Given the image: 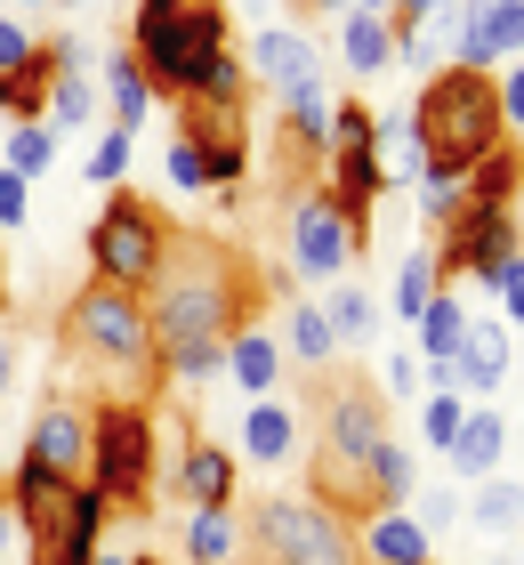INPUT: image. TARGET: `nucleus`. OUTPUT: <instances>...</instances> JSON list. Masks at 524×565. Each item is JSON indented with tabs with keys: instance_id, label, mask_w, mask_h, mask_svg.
<instances>
[{
	"instance_id": "e433bc0d",
	"label": "nucleus",
	"mask_w": 524,
	"mask_h": 565,
	"mask_svg": "<svg viewBox=\"0 0 524 565\" xmlns=\"http://www.w3.org/2000/svg\"><path fill=\"white\" fill-rule=\"evenodd\" d=\"M82 178H89V186H105V194L129 186V130H114V121H105L97 146H89V162H82Z\"/></svg>"
},
{
	"instance_id": "2eb2a0df",
	"label": "nucleus",
	"mask_w": 524,
	"mask_h": 565,
	"mask_svg": "<svg viewBox=\"0 0 524 565\" xmlns=\"http://www.w3.org/2000/svg\"><path fill=\"white\" fill-rule=\"evenodd\" d=\"M243 73H250V89H291L307 82V73H323V49H314L307 24H258L250 49H243Z\"/></svg>"
},
{
	"instance_id": "2f4dec72",
	"label": "nucleus",
	"mask_w": 524,
	"mask_h": 565,
	"mask_svg": "<svg viewBox=\"0 0 524 565\" xmlns=\"http://www.w3.org/2000/svg\"><path fill=\"white\" fill-rule=\"evenodd\" d=\"M460 518H477L484 533H516L524 525V477H477V493L460 501Z\"/></svg>"
},
{
	"instance_id": "1a4fd4ad",
	"label": "nucleus",
	"mask_w": 524,
	"mask_h": 565,
	"mask_svg": "<svg viewBox=\"0 0 524 565\" xmlns=\"http://www.w3.org/2000/svg\"><path fill=\"white\" fill-rule=\"evenodd\" d=\"M323 162H331V202H339L347 218H363V211L387 194V170H379V114L363 106V97H339V106H331ZM363 226H372V218H363Z\"/></svg>"
},
{
	"instance_id": "cd10ccee",
	"label": "nucleus",
	"mask_w": 524,
	"mask_h": 565,
	"mask_svg": "<svg viewBox=\"0 0 524 565\" xmlns=\"http://www.w3.org/2000/svg\"><path fill=\"white\" fill-rule=\"evenodd\" d=\"M57 146H65V130H49V121H17L9 146H0V170H17L24 186H41V178L57 170Z\"/></svg>"
},
{
	"instance_id": "0eeeda50",
	"label": "nucleus",
	"mask_w": 524,
	"mask_h": 565,
	"mask_svg": "<svg viewBox=\"0 0 524 565\" xmlns=\"http://www.w3.org/2000/svg\"><path fill=\"white\" fill-rule=\"evenodd\" d=\"M250 518V557L258 565H363L355 557V525L323 509L314 493H267Z\"/></svg>"
},
{
	"instance_id": "9d476101",
	"label": "nucleus",
	"mask_w": 524,
	"mask_h": 565,
	"mask_svg": "<svg viewBox=\"0 0 524 565\" xmlns=\"http://www.w3.org/2000/svg\"><path fill=\"white\" fill-rule=\"evenodd\" d=\"M314 413H323L314 460H331V469H363V452L387 436V396L363 372H323L314 380Z\"/></svg>"
},
{
	"instance_id": "7c9ffc66",
	"label": "nucleus",
	"mask_w": 524,
	"mask_h": 565,
	"mask_svg": "<svg viewBox=\"0 0 524 565\" xmlns=\"http://www.w3.org/2000/svg\"><path fill=\"white\" fill-rule=\"evenodd\" d=\"M323 316H331V340L339 348H372L379 340V299L363 291V282H339V291L323 299Z\"/></svg>"
},
{
	"instance_id": "473e14b6",
	"label": "nucleus",
	"mask_w": 524,
	"mask_h": 565,
	"mask_svg": "<svg viewBox=\"0 0 524 565\" xmlns=\"http://www.w3.org/2000/svg\"><path fill=\"white\" fill-rule=\"evenodd\" d=\"M282 121H291V138H307V153H323V130H331V82L323 73L282 89Z\"/></svg>"
},
{
	"instance_id": "79ce46f5",
	"label": "nucleus",
	"mask_w": 524,
	"mask_h": 565,
	"mask_svg": "<svg viewBox=\"0 0 524 565\" xmlns=\"http://www.w3.org/2000/svg\"><path fill=\"white\" fill-rule=\"evenodd\" d=\"M41 57V33L24 17H0V73H17V65H33Z\"/></svg>"
},
{
	"instance_id": "6ab92c4d",
	"label": "nucleus",
	"mask_w": 524,
	"mask_h": 565,
	"mask_svg": "<svg viewBox=\"0 0 524 565\" xmlns=\"http://www.w3.org/2000/svg\"><path fill=\"white\" fill-rule=\"evenodd\" d=\"M243 460H258V469H291L299 460V413L282 396H250L243 404Z\"/></svg>"
},
{
	"instance_id": "dca6fc26",
	"label": "nucleus",
	"mask_w": 524,
	"mask_h": 565,
	"mask_svg": "<svg viewBox=\"0 0 524 565\" xmlns=\"http://www.w3.org/2000/svg\"><path fill=\"white\" fill-rule=\"evenodd\" d=\"M355 557L363 565H436V542L419 533L411 509H372V518H355Z\"/></svg>"
},
{
	"instance_id": "20e7f679",
	"label": "nucleus",
	"mask_w": 524,
	"mask_h": 565,
	"mask_svg": "<svg viewBox=\"0 0 524 565\" xmlns=\"http://www.w3.org/2000/svg\"><path fill=\"white\" fill-rule=\"evenodd\" d=\"M65 348L82 355V364H97L105 380H121V396H153V323H146V299L121 291V282H82V291L65 299Z\"/></svg>"
},
{
	"instance_id": "de8ad7c7",
	"label": "nucleus",
	"mask_w": 524,
	"mask_h": 565,
	"mask_svg": "<svg viewBox=\"0 0 524 565\" xmlns=\"http://www.w3.org/2000/svg\"><path fill=\"white\" fill-rule=\"evenodd\" d=\"M17 557H24V518L0 501V565H17Z\"/></svg>"
},
{
	"instance_id": "052dcab7",
	"label": "nucleus",
	"mask_w": 524,
	"mask_h": 565,
	"mask_svg": "<svg viewBox=\"0 0 524 565\" xmlns=\"http://www.w3.org/2000/svg\"><path fill=\"white\" fill-rule=\"evenodd\" d=\"M291 9H323V0H291Z\"/></svg>"
},
{
	"instance_id": "7ed1b4c3",
	"label": "nucleus",
	"mask_w": 524,
	"mask_h": 565,
	"mask_svg": "<svg viewBox=\"0 0 524 565\" xmlns=\"http://www.w3.org/2000/svg\"><path fill=\"white\" fill-rule=\"evenodd\" d=\"M0 501L24 518V557L33 565H89L105 550V518H114V509H105L82 477H49L17 452V469L0 477Z\"/></svg>"
},
{
	"instance_id": "4c0bfd02",
	"label": "nucleus",
	"mask_w": 524,
	"mask_h": 565,
	"mask_svg": "<svg viewBox=\"0 0 524 565\" xmlns=\"http://www.w3.org/2000/svg\"><path fill=\"white\" fill-rule=\"evenodd\" d=\"M436 291H443L436 250H411V259H404V275H396V299H387V307H396V316H419V307H428Z\"/></svg>"
},
{
	"instance_id": "a211bd4d",
	"label": "nucleus",
	"mask_w": 524,
	"mask_h": 565,
	"mask_svg": "<svg viewBox=\"0 0 524 565\" xmlns=\"http://www.w3.org/2000/svg\"><path fill=\"white\" fill-rule=\"evenodd\" d=\"M509 364H516L509 323H468V340H460V355H452V388H460V396H501Z\"/></svg>"
},
{
	"instance_id": "58836bf2",
	"label": "nucleus",
	"mask_w": 524,
	"mask_h": 565,
	"mask_svg": "<svg viewBox=\"0 0 524 565\" xmlns=\"http://www.w3.org/2000/svg\"><path fill=\"white\" fill-rule=\"evenodd\" d=\"M460 420H468V396H452V388H428V404H419V436H428L436 452H452Z\"/></svg>"
},
{
	"instance_id": "603ef678",
	"label": "nucleus",
	"mask_w": 524,
	"mask_h": 565,
	"mask_svg": "<svg viewBox=\"0 0 524 565\" xmlns=\"http://www.w3.org/2000/svg\"><path fill=\"white\" fill-rule=\"evenodd\" d=\"M121 565H162V557H153V550H129V557H121Z\"/></svg>"
},
{
	"instance_id": "8fccbe9b",
	"label": "nucleus",
	"mask_w": 524,
	"mask_h": 565,
	"mask_svg": "<svg viewBox=\"0 0 524 565\" xmlns=\"http://www.w3.org/2000/svg\"><path fill=\"white\" fill-rule=\"evenodd\" d=\"M323 9H363V17H387L396 0H323Z\"/></svg>"
},
{
	"instance_id": "5fc2aeb1",
	"label": "nucleus",
	"mask_w": 524,
	"mask_h": 565,
	"mask_svg": "<svg viewBox=\"0 0 524 565\" xmlns=\"http://www.w3.org/2000/svg\"><path fill=\"white\" fill-rule=\"evenodd\" d=\"M89 565H121V550H97V557H89Z\"/></svg>"
},
{
	"instance_id": "39448f33",
	"label": "nucleus",
	"mask_w": 524,
	"mask_h": 565,
	"mask_svg": "<svg viewBox=\"0 0 524 565\" xmlns=\"http://www.w3.org/2000/svg\"><path fill=\"white\" fill-rule=\"evenodd\" d=\"M218 49H226V9L218 0H138V9H129V57L170 97H186Z\"/></svg>"
},
{
	"instance_id": "b1692460",
	"label": "nucleus",
	"mask_w": 524,
	"mask_h": 565,
	"mask_svg": "<svg viewBox=\"0 0 524 565\" xmlns=\"http://www.w3.org/2000/svg\"><path fill=\"white\" fill-rule=\"evenodd\" d=\"M363 484H372V509H411V493H419V460H411V445L379 436V445L363 452Z\"/></svg>"
},
{
	"instance_id": "6e6552de",
	"label": "nucleus",
	"mask_w": 524,
	"mask_h": 565,
	"mask_svg": "<svg viewBox=\"0 0 524 565\" xmlns=\"http://www.w3.org/2000/svg\"><path fill=\"white\" fill-rule=\"evenodd\" d=\"M82 250H89V275L97 282H121V291H153V275H162V259H170V218L153 211L146 194H129V186H114V202L89 218V235H82Z\"/></svg>"
},
{
	"instance_id": "ddd939ff",
	"label": "nucleus",
	"mask_w": 524,
	"mask_h": 565,
	"mask_svg": "<svg viewBox=\"0 0 524 565\" xmlns=\"http://www.w3.org/2000/svg\"><path fill=\"white\" fill-rule=\"evenodd\" d=\"M509 250H524V226H516V211H509V202H468V211H460V226L436 243V267H443V275H477V282H484L492 267L509 259Z\"/></svg>"
},
{
	"instance_id": "bf43d9fd",
	"label": "nucleus",
	"mask_w": 524,
	"mask_h": 565,
	"mask_svg": "<svg viewBox=\"0 0 524 565\" xmlns=\"http://www.w3.org/2000/svg\"><path fill=\"white\" fill-rule=\"evenodd\" d=\"M17 9H49V0H17Z\"/></svg>"
},
{
	"instance_id": "c9c22d12",
	"label": "nucleus",
	"mask_w": 524,
	"mask_h": 565,
	"mask_svg": "<svg viewBox=\"0 0 524 565\" xmlns=\"http://www.w3.org/2000/svg\"><path fill=\"white\" fill-rule=\"evenodd\" d=\"M186 97H210V106H250V73H243V57H234V49H218Z\"/></svg>"
},
{
	"instance_id": "412c9836",
	"label": "nucleus",
	"mask_w": 524,
	"mask_h": 565,
	"mask_svg": "<svg viewBox=\"0 0 524 565\" xmlns=\"http://www.w3.org/2000/svg\"><path fill=\"white\" fill-rule=\"evenodd\" d=\"M250 557V518L243 509H186V565H243Z\"/></svg>"
},
{
	"instance_id": "a19ab883",
	"label": "nucleus",
	"mask_w": 524,
	"mask_h": 565,
	"mask_svg": "<svg viewBox=\"0 0 524 565\" xmlns=\"http://www.w3.org/2000/svg\"><path fill=\"white\" fill-rule=\"evenodd\" d=\"M484 291L501 299V316H509V323H524V250H509V259L484 275Z\"/></svg>"
},
{
	"instance_id": "13d9d810",
	"label": "nucleus",
	"mask_w": 524,
	"mask_h": 565,
	"mask_svg": "<svg viewBox=\"0 0 524 565\" xmlns=\"http://www.w3.org/2000/svg\"><path fill=\"white\" fill-rule=\"evenodd\" d=\"M49 9H82V0H49Z\"/></svg>"
},
{
	"instance_id": "393cba45",
	"label": "nucleus",
	"mask_w": 524,
	"mask_h": 565,
	"mask_svg": "<svg viewBox=\"0 0 524 565\" xmlns=\"http://www.w3.org/2000/svg\"><path fill=\"white\" fill-rule=\"evenodd\" d=\"M501 452H509V420L501 413H468L443 460H452L460 477H501Z\"/></svg>"
},
{
	"instance_id": "c03bdc74",
	"label": "nucleus",
	"mask_w": 524,
	"mask_h": 565,
	"mask_svg": "<svg viewBox=\"0 0 524 565\" xmlns=\"http://www.w3.org/2000/svg\"><path fill=\"white\" fill-rule=\"evenodd\" d=\"M411 501H419V533H428V542L460 525V493H443V484H436V493H411Z\"/></svg>"
},
{
	"instance_id": "f3484780",
	"label": "nucleus",
	"mask_w": 524,
	"mask_h": 565,
	"mask_svg": "<svg viewBox=\"0 0 524 565\" xmlns=\"http://www.w3.org/2000/svg\"><path fill=\"white\" fill-rule=\"evenodd\" d=\"M243 469H234L226 445H210V436H186V452H178V501L186 509H226Z\"/></svg>"
},
{
	"instance_id": "864d4df0",
	"label": "nucleus",
	"mask_w": 524,
	"mask_h": 565,
	"mask_svg": "<svg viewBox=\"0 0 524 565\" xmlns=\"http://www.w3.org/2000/svg\"><path fill=\"white\" fill-rule=\"evenodd\" d=\"M267 9H275V0H243V17H267Z\"/></svg>"
},
{
	"instance_id": "5701e85b",
	"label": "nucleus",
	"mask_w": 524,
	"mask_h": 565,
	"mask_svg": "<svg viewBox=\"0 0 524 565\" xmlns=\"http://www.w3.org/2000/svg\"><path fill=\"white\" fill-rule=\"evenodd\" d=\"M218 372H226L243 396H275V388H282V340H267L258 323H243V331L226 340V364H218Z\"/></svg>"
},
{
	"instance_id": "3c124183",
	"label": "nucleus",
	"mask_w": 524,
	"mask_h": 565,
	"mask_svg": "<svg viewBox=\"0 0 524 565\" xmlns=\"http://www.w3.org/2000/svg\"><path fill=\"white\" fill-rule=\"evenodd\" d=\"M9 388H17V348L0 340V396H9Z\"/></svg>"
},
{
	"instance_id": "49530a36",
	"label": "nucleus",
	"mask_w": 524,
	"mask_h": 565,
	"mask_svg": "<svg viewBox=\"0 0 524 565\" xmlns=\"http://www.w3.org/2000/svg\"><path fill=\"white\" fill-rule=\"evenodd\" d=\"M379 396H419V355H387L379 364Z\"/></svg>"
},
{
	"instance_id": "ea45409f",
	"label": "nucleus",
	"mask_w": 524,
	"mask_h": 565,
	"mask_svg": "<svg viewBox=\"0 0 524 565\" xmlns=\"http://www.w3.org/2000/svg\"><path fill=\"white\" fill-rule=\"evenodd\" d=\"M162 178H170V194H210V170H202V146L178 130L170 153H162Z\"/></svg>"
},
{
	"instance_id": "c756f323",
	"label": "nucleus",
	"mask_w": 524,
	"mask_h": 565,
	"mask_svg": "<svg viewBox=\"0 0 524 565\" xmlns=\"http://www.w3.org/2000/svg\"><path fill=\"white\" fill-rule=\"evenodd\" d=\"M105 114V97H97V73H49V130H89V121Z\"/></svg>"
},
{
	"instance_id": "4468645a",
	"label": "nucleus",
	"mask_w": 524,
	"mask_h": 565,
	"mask_svg": "<svg viewBox=\"0 0 524 565\" xmlns=\"http://www.w3.org/2000/svg\"><path fill=\"white\" fill-rule=\"evenodd\" d=\"M24 460L49 469V477H82L89 469V404L41 396V413L24 420Z\"/></svg>"
},
{
	"instance_id": "4be33fe9",
	"label": "nucleus",
	"mask_w": 524,
	"mask_h": 565,
	"mask_svg": "<svg viewBox=\"0 0 524 565\" xmlns=\"http://www.w3.org/2000/svg\"><path fill=\"white\" fill-rule=\"evenodd\" d=\"M339 65H347L355 82H379V73L396 65V24L363 17V9H339Z\"/></svg>"
},
{
	"instance_id": "37998d69",
	"label": "nucleus",
	"mask_w": 524,
	"mask_h": 565,
	"mask_svg": "<svg viewBox=\"0 0 524 565\" xmlns=\"http://www.w3.org/2000/svg\"><path fill=\"white\" fill-rule=\"evenodd\" d=\"M492 82H501V130H509V138H524V57H516V65H501Z\"/></svg>"
},
{
	"instance_id": "f704fd0d",
	"label": "nucleus",
	"mask_w": 524,
	"mask_h": 565,
	"mask_svg": "<svg viewBox=\"0 0 524 565\" xmlns=\"http://www.w3.org/2000/svg\"><path fill=\"white\" fill-rule=\"evenodd\" d=\"M411 186H419V218H428V226H436V243H443V235H452V226H460V211H468L460 178H443V170H419Z\"/></svg>"
},
{
	"instance_id": "c85d7f7f",
	"label": "nucleus",
	"mask_w": 524,
	"mask_h": 565,
	"mask_svg": "<svg viewBox=\"0 0 524 565\" xmlns=\"http://www.w3.org/2000/svg\"><path fill=\"white\" fill-rule=\"evenodd\" d=\"M331 355H339V340H331V316L323 307H291V323H282V364H307V372H331Z\"/></svg>"
},
{
	"instance_id": "e2e57ef3",
	"label": "nucleus",
	"mask_w": 524,
	"mask_h": 565,
	"mask_svg": "<svg viewBox=\"0 0 524 565\" xmlns=\"http://www.w3.org/2000/svg\"><path fill=\"white\" fill-rule=\"evenodd\" d=\"M516 226H524V218H516Z\"/></svg>"
},
{
	"instance_id": "4d7b16f0",
	"label": "nucleus",
	"mask_w": 524,
	"mask_h": 565,
	"mask_svg": "<svg viewBox=\"0 0 524 565\" xmlns=\"http://www.w3.org/2000/svg\"><path fill=\"white\" fill-rule=\"evenodd\" d=\"M484 565H524V557H484Z\"/></svg>"
},
{
	"instance_id": "a878e982",
	"label": "nucleus",
	"mask_w": 524,
	"mask_h": 565,
	"mask_svg": "<svg viewBox=\"0 0 524 565\" xmlns=\"http://www.w3.org/2000/svg\"><path fill=\"white\" fill-rule=\"evenodd\" d=\"M419 364H452V355H460V340H468V323H477V316H468V307H460V291H436L428 307H419Z\"/></svg>"
},
{
	"instance_id": "bb28decb",
	"label": "nucleus",
	"mask_w": 524,
	"mask_h": 565,
	"mask_svg": "<svg viewBox=\"0 0 524 565\" xmlns=\"http://www.w3.org/2000/svg\"><path fill=\"white\" fill-rule=\"evenodd\" d=\"M460 194H468V202H509V211H516V194H524V153H516V138L492 146L484 162L460 178Z\"/></svg>"
},
{
	"instance_id": "f03ea898",
	"label": "nucleus",
	"mask_w": 524,
	"mask_h": 565,
	"mask_svg": "<svg viewBox=\"0 0 524 565\" xmlns=\"http://www.w3.org/2000/svg\"><path fill=\"white\" fill-rule=\"evenodd\" d=\"M411 138H419V162L443 170V178H468L501 146V82L492 73H468V65H436L411 97Z\"/></svg>"
},
{
	"instance_id": "9b49d317",
	"label": "nucleus",
	"mask_w": 524,
	"mask_h": 565,
	"mask_svg": "<svg viewBox=\"0 0 524 565\" xmlns=\"http://www.w3.org/2000/svg\"><path fill=\"white\" fill-rule=\"evenodd\" d=\"M363 250H372V226L363 218H347L331 194H307V202H291V267L307 275V282H339Z\"/></svg>"
},
{
	"instance_id": "6e6d98bb",
	"label": "nucleus",
	"mask_w": 524,
	"mask_h": 565,
	"mask_svg": "<svg viewBox=\"0 0 524 565\" xmlns=\"http://www.w3.org/2000/svg\"><path fill=\"white\" fill-rule=\"evenodd\" d=\"M0 307H9V267H0Z\"/></svg>"
},
{
	"instance_id": "09e8293b",
	"label": "nucleus",
	"mask_w": 524,
	"mask_h": 565,
	"mask_svg": "<svg viewBox=\"0 0 524 565\" xmlns=\"http://www.w3.org/2000/svg\"><path fill=\"white\" fill-rule=\"evenodd\" d=\"M428 9H436V0H396V9H387V24H419Z\"/></svg>"
},
{
	"instance_id": "a18cd8bd",
	"label": "nucleus",
	"mask_w": 524,
	"mask_h": 565,
	"mask_svg": "<svg viewBox=\"0 0 524 565\" xmlns=\"http://www.w3.org/2000/svg\"><path fill=\"white\" fill-rule=\"evenodd\" d=\"M33 218V186H24L17 170H0V235H9V226H24Z\"/></svg>"
},
{
	"instance_id": "72a5a7b5",
	"label": "nucleus",
	"mask_w": 524,
	"mask_h": 565,
	"mask_svg": "<svg viewBox=\"0 0 524 565\" xmlns=\"http://www.w3.org/2000/svg\"><path fill=\"white\" fill-rule=\"evenodd\" d=\"M49 73H57V65H49V49H41L33 65L0 73V114H9V121H41L49 114Z\"/></svg>"
},
{
	"instance_id": "f8f14e48",
	"label": "nucleus",
	"mask_w": 524,
	"mask_h": 565,
	"mask_svg": "<svg viewBox=\"0 0 524 565\" xmlns=\"http://www.w3.org/2000/svg\"><path fill=\"white\" fill-rule=\"evenodd\" d=\"M452 65L468 73H501L524 57V0H460V24H452Z\"/></svg>"
},
{
	"instance_id": "f257e3e1",
	"label": "nucleus",
	"mask_w": 524,
	"mask_h": 565,
	"mask_svg": "<svg viewBox=\"0 0 524 565\" xmlns=\"http://www.w3.org/2000/svg\"><path fill=\"white\" fill-rule=\"evenodd\" d=\"M275 282H258V267L234 243L210 235H170V259L146 291V323L153 348H186V340H234L250 323V307L267 299Z\"/></svg>"
},
{
	"instance_id": "423d86ee",
	"label": "nucleus",
	"mask_w": 524,
	"mask_h": 565,
	"mask_svg": "<svg viewBox=\"0 0 524 565\" xmlns=\"http://www.w3.org/2000/svg\"><path fill=\"white\" fill-rule=\"evenodd\" d=\"M82 484L105 509H121V518L153 501V413H146V396L89 404V469H82Z\"/></svg>"
},
{
	"instance_id": "aec40b11",
	"label": "nucleus",
	"mask_w": 524,
	"mask_h": 565,
	"mask_svg": "<svg viewBox=\"0 0 524 565\" xmlns=\"http://www.w3.org/2000/svg\"><path fill=\"white\" fill-rule=\"evenodd\" d=\"M97 97H105V121L138 138V130H146V114H153V97H162V89L146 82V65L129 57V49H114V57H105V73H97Z\"/></svg>"
},
{
	"instance_id": "680f3d73",
	"label": "nucleus",
	"mask_w": 524,
	"mask_h": 565,
	"mask_svg": "<svg viewBox=\"0 0 524 565\" xmlns=\"http://www.w3.org/2000/svg\"><path fill=\"white\" fill-rule=\"evenodd\" d=\"M0 477H9V452H0Z\"/></svg>"
}]
</instances>
